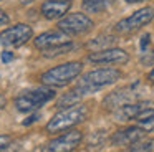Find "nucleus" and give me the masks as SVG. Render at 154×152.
<instances>
[{
	"label": "nucleus",
	"instance_id": "nucleus-1",
	"mask_svg": "<svg viewBox=\"0 0 154 152\" xmlns=\"http://www.w3.org/2000/svg\"><path fill=\"white\" fill-rule=\"evenodd\" d=\"M88 108L85 104H76L66 108L63 111H60L58 114H55L53 117L48 121L47 124V131L48 132H61L66 131V129L73 127V126L83 122L88 117Z\"/></svg>",
	"mask_w": 154,
	"mask_h": 152
},
{
	"label": "nucleus",
	"instance_id": "nucleus-2",
	"mask_svg": "<svg viewBox=\"0 0 154 152\" xmlns=\"http://www.w3.org/2000/svg\"><path fill=\"white\" fill-rule=\"evenodd\" d=\"M121 78L119 69L114 68H100V69H93V71L86 73L83 78L78 83V88L88 94V93H94L101 88H106V86L116 83Z\"/></svg>",
	"mask_w": 154,
	"mask_h": 152
},
{
	"label": "nucleus",
	"instance_id": "nucleus-3",
	"mask_svg": "<svg viewBox=\"0 0 154 152\" xmlns=\"http://www.w3.org/2000/svg\"><path fill=\"white\" fill-rule=\"evenodd\" d=\"M81 69H83V65L80 61L63 63V65H58L55 68L45 71L42 74L40 81L45 86H65L73 81L76 76H80Z\"/></svg>",
	"mask_w": 154,
	"mask_h": 152
},
{
	"label": "nucleus",
	"instance_id": "nucleus-4",
	"mask_svg": "<svg viewBox=\"0 0 154 152\" xmlns=\"http://www.w3.org/2000/svg\"><path fill=\"white\" fill-rule=\"evenodd\" d=\"M55 98V91L48 88L30 89V91H22L15 98V108L20 112H33L45 106L48 101Z\"/></svg>",
	"mask_w": 154,
	"mask_h": 152
},
{
	"label": "nucleus",
	"instance_id": "nucleus-5",
	"mask_svg": "<svg viewBox=\"0 0 154 152\" xmlns=\"http://www.w3.org/2000/svg\"><path fill=\"white\" fill-rule=\"evenodd\" d=\"M32 36H33L32 26L25 25V23H18V25L8 26L4 32H0V45L17 48V46L25 45Z\"/></svg>",
	"mask_w": 154,
	"mask_h": 152
},
{
	"label": "nucleus",
	"instance_id": "nucleus-6",
	"mask_svg": "<svg viewBox=\"0 0 154 152\" xmlns=\"http://www.w3.org/2000/svg\"><path fill=\"white\" fill-rule=\"evenodd\" d=\"M152 18H154V8H151V7H144V8L134 12L131 17L121 20V22L116 25V32H119V33L136 32V30L146 26L147 23H151Z\"/></svg>",
	"mask_w": 154,
	"mask_h": 152
},
{
	"label": "nucleus",
	"instance_id": "nucleus-7",
	"mask_svg": "<svg viewBox=\"0 0 154 152\" xmlns=\"http://www.w3.org/2000/svg\"><path fill=\"white\" fill-rule=\"evenodd\" d=\"M58 28L68 35H83L93 28V22L85 13H70L60 20Z\"/></svg>",
	"mask_w": 154,
	"mask_h": 152
},
{
	"label": "nucleus",
	"instance_id": "nucleus-8",
	"mask_svg": "<svg viewBox=\"0 0 154 152\" xmlns=\"http://www.w3.org/2000/svg\"><path fill=\"white\" fill-rule=\"evenodd\" d=\"M81 139H83V134L80 131H76V129H73V131L65 132L63 135L48 142L42 149V152H73L80 145Z\"/></svg>",
	"mask_w": 154,
	"mask_h": 152
},
{
	"label": "nucleus",
	"instance_id": "nucleus-9",
	"mask_svg": "<svg viewBox=\"0 0 154 152\" xmlns=\"http://www.w3.org/2000/svg\"><path fill=\"white\" fill-rule=\"evenodd\" d=\"M88 59L96 65H124L129 59V55L121 48H106L90 53Z\"/></svg>",
	"mask_w": 154,
	"mask_h": 152
},
{
	"label": "nucleus",
	"instance_id": "nucleus-10",
	"mask_svg": "<svg viewBox=\"0 0 154 152\" xmlns=\"http://www.w3.org/2000/svg\"><path fill=\"white\" fill-rule=\"evenodd\" d=\"M136 86H137V83L133 86H126L123 89H118V91L111 93L103 101L104 108L109 109V111H116V109H119L121 106L128 104V102H134L137 99V94H139V93H136Z\"/></svg>",
	"mask_w": 154,
	"mask_h": 152
},
{
	"label": "nucleus",
	"instance_id": "nucleus-11",
	"mask_svg": "<svg viewBox=\"0 0 154 152\" xmlns=\"http://www.w3.org/2000/svg\"><path fill=\"white\" fill-rule=\"evenodd\" d=\"M65 43H70V35L65 33L63 30H53V32L42 33L35 40V46L38 50H42V51L55 48V46H60V45H65Z\"/></svg>",
	"mask_w": 154,
	"mask_h": 152
},
{
	"label": "nucleus",
	"instance_id": "nucleus-12",
	"mask_svg": "<svg viewBox=\"0 0 154 152\" xmlns=\"http://www.w3.org/2000/svg\"><path fill=\"white\" fill-rule=\"evenodd\" d=\"M144 134H146V131L141 127H137V126H134V127H126L123 129V131H118L113 134V137H111V144L116 145V147H123V145H133L134 142L141 141V139L144 137Z\"/></svg>",
	"mask_w": 154,
	"mask_h": 152
},
{
	"label": "nucleus",
	"instance_id": "nucleus-13",
	"mask_svg": "<svg viewBox=\"0 0 154 152\" xmlns=\"http://www.w3.org/2000/svg\"><path fill=\"white\" fill-rule=\"evenodd\" d=\"M70 5V0H47L42 5V15L47 20H58L66 15Z\"/></svg>",
	"mask_w": 154,
	"mask_h": 152
},
{
	"label": "nucleus",
	"instance_id": "nucleus-14",
	"mask_svg": "<svg viewBox=\"0 0 154 152\" xmlns=\"http://www.w3.org/2000/svg\"><path fill=\"white\" fill-rule=\"evenodd\" d=\"M147 106H149V104L144 102V101L128 102V104L121 106L119 109L114 111V117H116L118 121H131V119H134L137 114H141L144 109H147Z\"/></svg>",
	"mask_w": 154,
	"mask_h": 152
},
{
	"label": "nucleus",
	"instance_id": "nucleus-15",
	"mask_svg": "<svg viewBox=\"0 0 154 152\" xmlns=\"http://www.w3.org/2000/svg\"><path fill=\"white\" fill-rule=\"evenodd\" d=\"M83 94H85V93L81 91L80 88L71 89V91H68L66 94H63V96H61V98L57 101V108H60V109H66V108H71V106H76L78 102L81 101Z\"/></svg>",
	"mask_w": 154,
	"mask_h": 152
},
{
	"label": "nucleus",
	"instance_id": "nucleus-16",
	"mask_svg": "<svg viewBox=\"0 0 154 152\" xmlns=\"http://www.w3.org/2000/svg\"><path fill=\"white\" fill-rule=\"evenodd\" d=\"M134 121H136L137 127L144 129V131H152L154 129V108H147L144 109L141 114H137L136 117H134Z\"/></svg>",
	"mask_w": 154,
	"mask_h": 152
},
{
	"label": "nucleus",
	"instance_id": "nucleus-17",
	"mask_svg": "<svg viewBox=\"0 0 154 152\" xmlns=\"http://www.w3.org/2000/svg\"><path fill=\"white\" fill-rule=\"evenodd\" d=\"M124 152H154V139L137 141L133 145H129Z\"/></svg>",
	"mask_w": 154,
	"mask_h": 152
},
{
	"label": "nucleus",
	"instance_id": "nucleus-18",
	"mask_svg": "<svg viewBox=\"0 0 154 152\" xmlns=\"http://www.w3.org/2000/svg\"><path fill=\"white\" fill-rule=\"evenodd\" d=\"M83 10L88 13H101L106 10V0H83Z\"/></svg>",
	"mask_w": 154,
	"mask_h": 152
},
{
	"label": "nucleus",
	"instance_id": "nucleus-19",
	"mask_svg": "<svg viewBox=\"0 0 154 152\" xmlns=\"http://www.w3.org/2000/svg\"><path fill=\"white\" fill-rule=\"evenodd\" d=\"M71 48H73V45H71V43H65V45L55 46V48H50V50H45V51H43V56H45V58H53V56H58V55H63V53H68Z\"/></svg>",
	"mask_w": 154,
	"mask_h": 152
},
{
	"label": "nucleus",
	"instance_id": "nucleus-20",
	"mask_svg": "<svg viewBox=\"0 0 154 152\" xmlns=\"http://www.w3.org/2000/svg\"><path fill=\"white\" fill-rule=\"evenodd\" d=\"M111 43H114V38L113 36H98L96 40H93V41L88 43V46L90 48H101V50H106L104 46L111 45ZM98 51V50H96Z\"/></svg>",
	"mask_w": 154,
	"mask_h": 152
},
{
	"label": "nucleus",
	"instance_id": "nucleus-21",
	"mask_svg": "<svg viewBox=\"0 0 154 152\" xmlns=\"http://www.w3.org/2000/svg\"><path fill=\"white\" fill-rule=\"evenodd\" d=\"M10 141H12L10 135H7V134L0 135V152H2L4 149H7L8 145H10Z\"/></svg>",
	"mask_w": 154,
	"mask_h": 152
},
{
	"label": "nucleus",
	"instance_id": "nucleus-22",
	"mask_svg": "<svg viewBox=\"0 0 154 152\" xmlns=\"http://www.w3.org/2000/svg\"><path fill=\"white\" fill-rule=\"evenodd\" d=\"M12 59H14V53H10V51L2 53V61L4 63H8V61H12Z\"/></svg>",
	"mask_w": 154,
	"mask_h": 152
},
{
	"label": "nucleus",
	"instance_id": "nucleus-23",
	"mask_svg": "<svg viewBox=\"0 0 154 152\" xmlns=\"http://www.w3.org/2000/svg\"><path fill=\"white\" fill-rule=\"evenodd\" d=\"M149 40H151V36L149 35H144L143 38H141V48H147V45H149Z\"/></svg>",
	"mask_w": 154,
	"mask_h": 152
},
{
	"label": "nucleus",
	"instance_id": "nucleus-24",
	"mask_svg": "<svg viewBox=\"0 0 154 152\" xmlns=\"http://www.w3.org/2000/svg\"><path fill=\"white\" fill-rule=\"evenodd\" d=\"M38 119V114H33V116H30V117L27 119V121H23V126H30V124H33L35 121Z\"/></svg>",
	"mask_w": 154,
	"mask_h": 152
},
{
	"label": "nucleus",
	"instance_id": "nucleus-25",
	"mask_svg": "<svg viewBox=\"0 0 154 152\" xmlns=\"http://www.w3.org/2000/svg\"><path fill=\"white\" fill-rule=\"evenodd\" d=\"M5 23H8V17H7V13H4L0 10V25H5Z\"/></svg>",
	"mask_w": 154,
	"mask_h": 152
},
{
	"label": "nucleus",
	"instance_id": "nucleus-26",
	"mask_svg": "<svg viewBox=\"0 0 154 152\" xmlns=\"http://www.w3.org/2000/svg\"><path fill=\"white\" fill-rule=\"evenodd\" d=\"M5 104H7V99H5V96H0V109L4 108Z\"/></svg>",
	"mask_w": 154,
	"mask_h": 152
},
{
	"label": "nucleus",
	"instance_id": "nucleus-27",
	"mask_svg": "<svg viewBox=\"0 0 154 152\" xmlns=\"http://www.w3.org/2000/svg\"><path fill=\"white\" fill-rule=\"evenodd\" d=\"M147 78H149V81H151V83H154V69L149 73V76H147Z\"/></svg>",
	"mask_w": 154,
	"mask_h": 152
},
{
	"label": "nucleus",
	"instance_id": "nucleus-28",
	"mask_svg": "<svg viewBox=\"0 0 154 152\" xmlns=\"http://www.w3.org/2000/svg\"><path fill=\"white\" fill-rule=\"evenodd\" d=\"M128 3H139V2H144V0H126Z\"/></svg>",
	"mask_w": 154,
	"mask_h": 152
},
{
	"label": "nucleus",
	"instance_id": "nucleus-29",
	"mask_svg": "<svg viewBox=\"0 0 154 152\" xmlns=\"http://www.w3.org/2000/svg\"><path fill=\"white\" fill-rule=\"evenodd\" d=\"M20 2H22V3H25V5H27V3H32V2H33V0H20Z\"/></svg>",
	"mask_w": 154,
	"mask_h": 152
}]
</instances>
